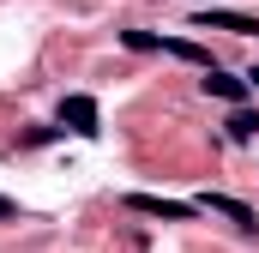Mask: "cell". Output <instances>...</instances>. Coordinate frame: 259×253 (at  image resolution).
I'll return each instance as SVG.
<instances>
[{
	"instance_id": "52a82bcc",
	"label": "cell",
	"mask_w": 259,
	"mask_h": 253,
	"mask_svg": "<svg viewBox=\"0 0 259 253\" xmlns=\"http://www.w3.org/2000/svg\"><path fill=\"white\" fill-rule=\"evenodd\" d=\"M253 133H259V115H253V109H235V115H229V139H241V145H247Z\"/></svg>"
},
{
	"instance_id": "5b68a950",
	"label": "cell",
	"mask_w": 259,
	"mask_h": 253,
	"mask_svg": "<svg viewBox=\"0 0 259 253\" xmlns=\"http://www.w3.org/2000/svg\"><path fill=\"white\" fill-rule=\"evenodd\" d=\"M199 24H205V30H235V36H259V18H247V12H199Z\"/></svg>"
},
{
	"instance_id": "6da1fadb",
	"label": "cell",
	"mask_w": 259,
	"mask_h": 253,
	"mask_svg": "<svg viewBox=\"0 0 259 253\" xmlns=\"http://www.w3.org/2000/svg\"><path fill=\"white\" fill-rule=\"evenodd\" d=\"M133 211H145V217H163V223H187L199 205H187V199H157V193H133L127 199Z\"/></svg>"
},
{
	"instance_id": "7a4b0ae2",
	"label": "cell",
	"mask_w": 259,
	"mask_h": 253,
	"mask_svg": "<svg viewBox=\"0 0 259 253\" xmlns=\"http://www.w3.org/2000/svg\"><path fill=\"white\" fill-rule=\"evenodd\" d=\"M61 126L78 133V139H97V133H103V126H97V103H91V97H66L61 103Z\"/></svg>"
},
{
	"instance_id": "277c9868",
	"label": "cell",
	"mask_w": 259,
	"mask_h": 253,
	"mask_svg": "<svg viewBox=\"0 0 259 253\" xmlns=\"http://www.w3.org/2000/svg\"><path fill=\"white\" fill-rule=\"evenodd\" d=\"M193 205H199V211H217V217H229V223H241V229H259V217L241 205V199H229V193H199Z\"/></svg>"
},
{
	"instance_id": "9c48e42d",
	"label": "cell",
	"mask_w": 259,
	"mask_h": 253,
	"mask_svg": "<svg viewBox=\"0 0 259 253\" xmlns=\"http://www.w3.org/2000/svg\"><path fill=\"white\" fill-rule=\"evenodd\" d=\"M247 85H259V66H253V72H247Z\"/></svg>"
},
{
	"instance_id": "3957f363",
	"label": "cell",
	"mask_w": 259,
	"mask_h": 253,
	"mask_svg": "<svg viewBox=\"0 0 259 253\" xmlns=\"http://www.w3.org/2000/svg\"><path fill=\"white\" fill-rule=\"evenodd\" d=\"M199 85H205V97H217V103H229V109H247V78H229V72L211 66Z\"/></svg>"
},
{
	"instance_id": "8992f818",
	"label": "cell",
	"mask_w": 259,
	"mask_h": 253,
	"mask_svg": "<svg viewBox=\"0 0 259 253\" xmlns=\"http://www.w3.org/2000/svg\"><path fill=\"white\" fill-rule=\"evenodd\" d=\"M157 49H163V55H175V61H193V66H205V72H211V55H205L199 43H187V36H157Z\"/></svg>"
},
{
	"instance_id": "ba28073f",
	"label": "cell",
	"mask_w": 259,
	"mask_h": 253,
	"mask_svg": "<svg viewBox=\"0 0 259 253\" xmlns=\"http://www.w3.org/2000/svg\"><path fill=\"white\" fill-rule=\"evenodd\" d=\"M6 217H12V199H6V193H0V223H6Z\"/></svg>"
}]
</instances>
